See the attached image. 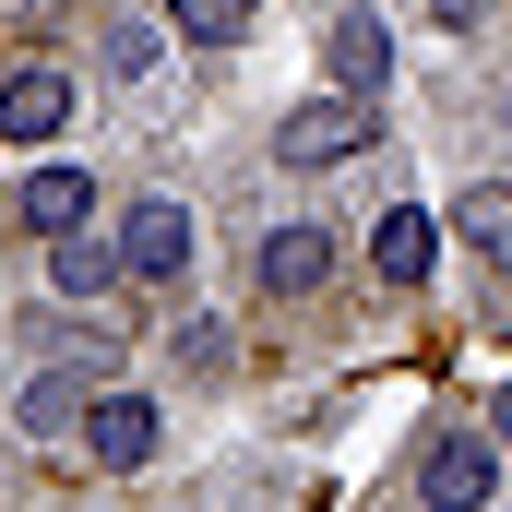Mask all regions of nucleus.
I'll return each instance as SVG.
<instances>
[{"label":"nucleus","instance_id":"obj_14","mask_svg":"<svg viewBox=\"0 0 512 512\" xmlns=\"http://www.w3.org/2000/svg\"><path fill=\"white\" fill-rule=\"evenodd\" d=\"M167 48H179L167 0H108V12H96V72H108V84H155Z\"/></svg>","mask_w":512,"mask_h":512},{"label":"nucleus","instance_id":"obj_10","mask_svg":"<svg viewBox=\"0 0 512 512\" xmlns=\"http://www.w3.org/2000/svg\"><path fill=\"white\" fill-rule=\"evenodd\" d=\"M96 215H108V179L72 167V155H36V167L0 191V227H12V239H60V227H96Z\"/></svg>","mask_w":512,"mask_h":512},{"label":"nucleus","instance_id":"obj_2","mask_svg":"<svg viewBox=\"0 0 512 512\" xmlns=\"http://www.w3.org/2000/svg\"><path fill=\"white\" fill-rule=\"evenodd\" d=\"M239 286H251L262 310H322L346 286V239L322 215H274V227H251V251H239Z\"/></svg>","mask_w":512,"mask_h":512},{"label":"nucleus","instance_id":"obj_17","mask_svg":"<svg viewBox=\"0 0 512 512\" xmlns=\"http://www.w3.org/2000/svg\"><path fill=\"white\" fill-rule=\"evenodd\" d=\"M429 24H441V36H489V24H501V0H429Z\"/></svg>","mask_w":512,"mask_h":512},{"label":"nucleus","instance_id":"obj_18","mask_svg":"<svg viewBox=\"0 0 512 512\" xmlns=\"http://www.w3.org/2000/svg\"><path fill=\"white\" fill-rule=\"evenodd\" d=\"M477 417L501 429V453H512V370H501V382H489V393H477Z\"/></svg>","mask_w":512,"mask_h":512},{"label":"nucleus","instance_id":"obj_15","mask_svg":"<svg viewBox=\"0 0 512 512\" xmlns=\"http://www.w3.org/2000/svg\"><path fill=\"white\" fill-rule=\"evenodd\" d=\"M84 370H72V358H48V370H36V382L12 393V429H24V441H72V429H84Z\"/></svg>","mask_w":512,"mask_h":512},{"label":"nucleus","instance_id":"obj_9","mask_svg":"<svg viewBox=\"0 0 512 512\" xmlns=\"http://www.w3.org/2000/svg\"><path fill=\"white\" fill-rule=\"evenodd\" d=\"M36 298H72V310H120V298H131L120 227L96 215V227H60V239H36Z\"/></svg>","mask_w":512,"mask_h":512},{"label":"nucleus","instance_id":"obj_12","mask_svg":"<svg viewBox=\"0 0 512 512\" xmlns=\"http://www.w3.org/2000/svg\"><path fill=\"white\" fill-rule=\"evenodd\" d=\"M24 346H36V358H72L84 382H120L131 370L120 310H72V298H36V310H24Z\"/></svg>","mask_w":512,"mask_h":512},{"label":"nucleus","instance_id":"obj_5","mask_svg":"<svg viewBox=\"0 0 512 512\" xmlns=\"http://www.w3.org/2000/svg\"><path fill=\"white\" fill-rule=\"evenodd\" d=\"M72 453H84L96 477H155V465H167V405L131 382V370H120V382H96V393H84Z\"/></svg>","mask_w":512,"mask_h":512},{"label":"nucleus","instance_id":"obj_11","mask_svg":"<svg viewBox=\"0 0 512 512\" xmlns=\"http://www.w3.org/2000/svg\"><path fill=\"white\" fill-rule=\"evenodd\" d=\"M322 84H346V96H393V60H405V36H393L382 0H334L322 12Z\"/></svg>","mask_w":512,"mask_h":512},{"label":"nucleus","instance_id":"obj_3","mask_svg":"<svg viewBox=\"0 0 512 512\" xmlns=\"http://www.w3.org/2000/svg\"><path fill=\"white\" fill-rule=\"evenodd\" d=\"M370 155H382V96L310 84V96L274 120V167H286V179H334V167H370Z\"/></svg>","mask_w":512,"mask_h":512},{"label":"nucleus","instance_id":"obj_7","mask_svg":"<svg viewBox=\"0 0 512 512\" xmlns=\"http://www.w3.org/2000/svg\"><path fill=\"white\" fill-rule=\"evenodd\" d=\"M72 120H84V72H72L60 48H12V60H0V143L48 155Z\"/></svg>","mask_w":512,"mask_h":512},{"label":"nucleus","instance_id":"obj_13","mask_svg":"<svg viewBox=\"0 0 512 512\" xmlns=\"http://www.w3.org/2000/svg\"><path fill=\"white\" fill-rule=\"evenodd\" d=\"M441 227H453V251L477 262V286L512 298V179H465V191L441 203Z\"/></svg>","mask_w":512,"mask_h":512},{"label":"nucleus","instance_id":"obj_16","mask_svg":"<svg viewBox=\"0 0 512 512\" xmlns=\"http://www.w3.org/2000/svg\"><path fill=\"white\" fill-rule=\"evenodd\" d=\"M167 24H179V48H191V60H227V48L262 24V0H167Z\"/></svg>","mask_w":512,"mask_h":512},{"label":"nucleus","instance_id":"obj_1","mask_svg":"<svg viewBox=\"0 0 512 512\" xmlns=\"http://www.w3.org/2000/svg\"><path fill=\"white\" fill-rule=\"evenodd\" d=\"M393 489H405V501H429V512H489V501L512 489V453H501V429L465 405V417H429V429L405 441Z\"/></svg>","mask_w":512,"mask_h":512},{"label":"nucleus","instance_id":"obj_8","mask_svg":"<svg viewBox=\"0 0 512 512\" xmlns=\"http://www.w3.org/2000/svg\"><path fill=\"white\" fill-rule=\"evenodd\" d=\"M143 358L167 370V393H239V370H251L239 322H227V310H203V298H167V334H155Z\"/></svg>","mask_w":512,"mask_h":512},{"label":"nucleus","instance_id":"obj_19","mask_svg":"<svg viewBox=\"0 0 512 512\" xmlns=\"http://www.w3.org/2000/svg\"><path fill=\"white\" fill-rule=\"evenodd\" d=\"M501 346H512V298H501Z\"/></svg>","mask_w":512,"mask_h":512},{"label":"nucleus","instance_id":"obj_6","mask_svg":"<svg viewBox=\"0 0 512 512\" xmlns=\"http://www.w3.org/2000/svg\"><path fill=\"white\" fill-rule=\"evenodd\" d=\"M441 251H453V227H441V215H429V203H405V191H382V215H370V227H358V274H370V286H382L393 310H405V298H429V286H441Z\"/></svg>","mask_w":512,"mask_h":512},{"label":"nucleus","instance_id":"obj_4","mask_svg":"<svg viewBox=\"0 0 512 512\" xmlns=\"http://www.w3.org/2000/svg\"><path fill=\"white\" fill-rule=\"evenodd\" d=\"M108 227H120L131 298H191V286H203V215H191L179 191H131Z\"/></svg>","mask_w":512,"mask_h":512}]
</instances>
